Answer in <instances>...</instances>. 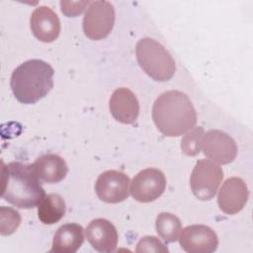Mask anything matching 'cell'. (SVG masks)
Here are the masks:
<instances>
[{
	"mask_svg": "<svg viewBox=\"0 0 253 253\" xmlns=\"http://www.w3.org/2000/svg\"><path fill=\"white\" fill-rule=\"evenodd\" d=\"M152 119L158 130L169 137L180 136L197 123V112L190 98L181 91L163 92L154 102Z\"/></svg>",
	"mask_w": 253,
	"mask_h": 253,
	"instance_id": "obj_1",
	"label": "cell"
},
{
	"mask_svg": "<svg viewBox=\"0 0 253 253\" xmlns=\"http://www.w3.org/2000/svg\"><path fill=\"white\" fill-rule=\"evenodd\" d=\"M33 164L13 161L2 163L1 198L19 209H33L45 197Z\"/></svg>",
	"mask_w": 253,
	"mask_h": 253,
	"instance_id": "obj_2",
	"label": "cell"
},
{
	"mask_svg": "<svg viewBox=\"0 0 253 253\" xmlns=\"http://www.w3.org/2000/svg\"><path fill=\"white\" fill-rule=\"evenodd\" d=\"M54 70L41 59H29L16 67L11 75L10 87L14 97L22 104H36L53 87Z\"/></svg>",
	"mask_w": 253,
	"mask_h": 253,
	"instance_id": "obj_3",
	"label": "cell"
},
{
	"mask_svg": "<svg viewBox=\"0 0 253 253\" xmlns=\"http://www.w3.org/2000/svg\"><path fill=\"white\" fill-rule=\"evenodd\" d=\"M135 54L140 68L155 81H168L176 71L175 61L170 52L157 41L140 39L135 45Z\"/></svg>",
	"mask_w": 253,
	"mask_h": 253,
	"instance_id": "obj_4",
	"label": "cell"
},
{
	"mask_svg": "<svg viewBox=\"0 0 253 253\" xmlns=\"http://www.w3.org/2000/svg\"><path fill=\"white\" fill-rule=\"evenodd\" d=\"M223 179L220 166L208 159L199 160L191 174L190 186L194 196L201 201L211 200Z\"/></svg>",
	"mask_w": 253,
	"mask_h": 253,
	"instance_id": "obj_5",
	"label": "cell"
},
{
	"mask_svg": "<svg viewBox=\"0 0 253 253\" xmlns=\"http://www.w3.org/2000/svg\"><path fill=\"white\" fill-rule=\"evenodd\" d=\"M115 24V9L108 1H92L89 3L83 18L84 35L93 41L107 38Z\"/></svg>",
	"mask_w": 253,
	"mask_h": 253,
	"instance_id": "obj_6",
	"label": "cell"
},
{
	"mask_svg": "<svg viewBox=\"0 0 253 253\" xmlns=\"http://www.w3.org/2000/svg\"><path fill=\"white\" fill-rule=\"evenodd\" d=\"M166 178L157 168H146L139 171L130 182V193L139 203H150L157 200L165 191Z\"/></svg>",
	"mask_w": 253,
	"mask_h": 253,
	"instance_id": "obj_7",
	"label": "cell"
},
{
	"mask_svg": "<svg viewBox=\"0 0 253 253\" xmlns=\"http://www.w3.org/2000/svg\"><path fill=\"white\" fill-rule=\"evenodd\" d=\"M129 178L117 170H107L99 175L95 184L98 198L108 204L126 201L129 195Z\"/></svg>",
	"mask_w": 253,
	"mask_h": 253,
	"instance_id": "obj_8",
	"label": "cell"
},
{
	"mask_svg": "<svg viewBox=\"0 0 253 253\" xmlns=\"http://www.w3.org/2000/svg\"><path fill=\"white\" fill-rule=\"evenodd\" d=\"M201 148L208 158L218 164H228L237 155L235 140L219 129H211L204 133Z\"/></svg>",
	"mask_w": 253,
	"mask_h": 253,
	"instance_id": "obj_9",
	"label": "cell"
},
{
	"mask_svg": "<svg viewBox=\"0 0 253 253\" xmlns=\"http://www.w3.org/2000/svg\"><path fill=\"white\" fill-rule=\"evenodd\" d=\"M180 246L188 253H211L218 246L215 231L205 224L186 226L179 236Z\"/></svg>",
	"mask_w": 253,
	"mask_h": 253,
	"instance_id": "obj_10",
	"label": "cell"
},
{
	"mask_svg": "<svg viewBox=\"0 0 253 253\" xmlns=\"http://www.w3.org/2000/svg\"><path fill=\"white\" fill-rule=\"evenodd\" d=\"M248 198L249 190L246 183L239 177H230L225 180L218 192L217 205L222 212L232 215L245 207Z\"/></svg>",
	"mask_w": 253,
	"mask_h": 253,
	"instance_id": "obj_11",
	"label": "cell"
},
{
	"mask_svg": "<svg viewBox=\"0 0 253 253\" xmlns=\"http://www.w3.org/2000/svg\"><path fill=\"white\" fill-rule=\"evenodd\" d=\"M109 109L114 119L122 124H133L139 115V103L136 96L126 87L117 88L109 102Z\"/></svg>",
	"mask_w": 253,
	"mask_h": 253,
	"instance_id": "obj_12",
	"label": "cell"
},
{
	"mask_svg": "<svg viewBox=\"0 0 253 253\" xmlns=\"http://www.w3.org/2000/svg\"><path fill=\"white\" fill-rule=\"evenodd\" d=\"M30 27L33 35L42 42H54L60 34V21L47 6H40L33 11Z\"/></svg>",
	"mask_w": 253,
	"mask_h": 253,
	"instance_id": "obj_13",
	"label": "cell"
},
{
	"mask_svg": "<svg viewBox=\"0 0 253 253\" xmlns=\"http://www.w3.org/2000/svg\"><path fill=\"white\" fill-rule=\"evenodd\" d=\"M90 245L102 253H111L116 250L119 235L115 225L108 219H93L85 231Z\"/></svg>",
	"mask_w": 253,
	"mask_h": 253,
	"instance_id": "obj_14",
	"label": "cell"
},
{
	"mask_svg": "<svg viewBox=\"0 0 253 253\" xmlns=\"http://www.w3.org/2000/svg\"><path fill=\"white\" fill-rule=\"evenodd\" d=\"M33 166L40 180L47 184L59 183L66 177L68 172L65 160L53 153L38 157Z\"/></svg>",
	"mask_w": 253,
	"mask_h": 253,
	"instance_id": "obj_15",
	"label": "cell"
},
{
	"mask_svg": "<svg viewBox=\"0 0 253 253\" xmlns=\"http://www.w3.org/2000/svg\"><path fill=\"white\" fill-rule=\"evenodd\" d=\"M83 227L78 223H65L58 227L53 239L50 252L75 253L83 244Z\"/></svg>",
	"mask_w": 253,
	"mask_h": 253,
	"instance_id": "obj_16",
	"label": "cell"
},
{
	"mask_svg": "<svg viewBox=\"0 0 253 253\" xmlns=\"http://www.w3.org/2000/svg\"><path fill=\"white\" fill-rule=\"evenodd\" d=\"M65 211V201L58 194L45 195L38 206L39 219L44 224L58 222L64 216Z\"/></svg>",
	"mask_w": 253,
	"mask_h": 253,
	"instance_id": "obj_17",
	"label": "cell"
},
{
	"mask_svg": "<svg viewBox=\"0 0 253 253\" xmlns=\"http://www.w3.org/2000/svg\"><path fill=\"white\" fill-rule=\"evenodd\" d=\"M155 228L156 232L165 243H171L179 238L182 222L180 218L173 213L160 212L156 217Z\"/></svg>",
	"mask_w": 253,
	"mask_h": 253,
	"instance_id": "obj_18",
	"label": "cell"
},
{
	"mask_svg": "<svg viewBox=\"0 0 253 253\" xmlns=\"http://www.w3.org/2000/svg\"><path fill=\"white\" fill-rule=\"evenodd\" d=\"M204 133L205 132L202 126H194L192 129L187 131L181 141L182 151L188 156H196L199 154Z\"/></svg>",
	"mask_w": 253,
	"mask_h": 253,
	"instance_id": "obj_19",
	"label": "cell"
},
{
	"mask_svg": "<svg viewBox=\"0 0 253 253\" xmlns=\"http://www.w3.org/2000/svg\"><path fill=\"white\" fill-rule=\"evenodd\" d=\"M20 212L12 208H0V233L10 235L14 233L21 223Z\"/></svg>",
	"mask_w": 253,
	"mask_h": 253,
	"instance_id": "obj_20",
	"label": "cell"
},
{
	"mask_svg": "<svg viewBox=\"0 0 253 253\" xmlns=\"http://www.w3.org/2000/svg\"><path fill=\"white\" fill-rule=\"evenodd\" d=\"M136 252H168V248L155 236H143L136 244Z\"/></svg>",
	"mask_w": 253,
	"mask_h": 253,
	"instance_id": "obj_21",
	"label": "cell"
},
{
	"mask_svg": "<svg viewBox=\"0 0 253 253\" xmlns=\"http://www.w3.org/2000/svg\"><path fill=\"white\" fill-rule=\"evenodd\" d=\"M90 1H60L61 12L66 17H76L80 15L85 9L86 5H89Z\"/></svg>",
	"mask_w": 253,
	"mask_h": 253,
	"instance_id": "obj_22",
	"label": "cell"
}]
</instances>
